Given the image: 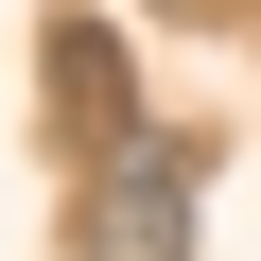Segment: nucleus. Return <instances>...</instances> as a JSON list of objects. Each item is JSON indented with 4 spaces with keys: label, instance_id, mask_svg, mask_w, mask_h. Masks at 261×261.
<instances>
[{
    "label": "nucleus",
    "instance_id": "1",
    "mask_svg": "<svg viewBox=\"0 0 261 261\" xmlns=\"http://www.w3.org/2000/svg\"><path fill=\"white\" fill-rule=\"evenodd\" d=\"M192 209H209V157L140 122V140H105V157H87L70 244H87V261H192Z\"/></svg>",
    "mask_w": 261,
    "mask_h": 261
},
{
    "label": "nucleus",
    "instance_id": "2",
    "mask_svg": "<svg viewBox=\"0 0 261 261\" xmlns=\"http://www.w3.org/2000/svg\"><path fill=\"white\" fill-rule=\"evenodd\" d=\"M35 53H53V122H70L87 157H105V140H140V87H122V35H105V18H53Z\"/></svg>",
    "mask_w": 261,
    "mask_h": 261
},
{
    "label": "nucleus",
    "instance_id": "3",
    "mask_svg": "<svg viewBox=\"0 0 261 261\" xmlns=\"http://www.w3.org/2000/svg\"><path fill=\"white\" fill-rule=\"evenodd\" d=\"M157 18H226V0H157Z\"/></svg>",
    "mask_w": 261,
    "mask_h": 261
}]
</instances>
